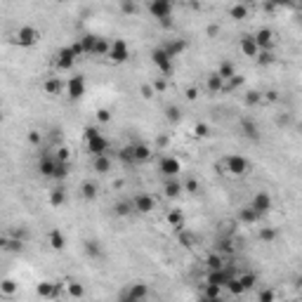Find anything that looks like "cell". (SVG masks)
<instances>
[{"mask_svg": "<svg viewBox=\"0 0 302 302\" xmlns=\"http://www.w3.org/2000/svg\"><path fill=\"white\" fill-rule=\"evenodd\" d=\"M85 144H88V151H90L92 156H104V154H109V139L97 128H92V125L85 128Z\"/></svg>", "mask_w": 302, "mask_h": 302, "instance_id": "cell-1", "label": "cell"}, {"mask_svg": "<svg viewBox=\"0 0 302 302\" xmlns=\"http://www.w3.org/2000/svg\"><path fill=\"white\" fill-rule=\"evenodd\" d=\"M224 168H227L229 175H234V177H246L253 170V163L246 156H241V154H229V156L224 158Z\"/></svg>", "mask_w": 302, "mask_h": 302, "instance_id": "cell-2", "label": "cell"}, {"mask_svg": "<svg viewBox=\"0 0 302 302\" xmlns=\"http://www.w3.org/2000/svg\"><path fill=\"white\" fill-rule=\"evenodd\" d=\"M172 5H175V0H146V10H149V14H151L154 19H158V22L170 19Z\"/></svg>", "mask_w": 302, "mask_h": 302, "instance_id": "cell-3", "label": "cell"}, {"mask_svg": "<svg viewBox=\"0 0 302 302\" xmlns=\"http://www.w3.org/2000/svg\"><path fill=\"white\" fill-rule=\"evenodd\" d=\"M38 40H40V31L33 26H22L17 28V33H14V43L19 47H33V45H38Z\"/></svg>", "mask_w": 302, "mask_h": 302, "instance_id": "cell-4", "label": "cell"}, {"mask_svg": "<svg viewBox=\"0 0 302 302\" xmlns=\"http://www.w3.org/2000/svg\"><path fill=\"white\" fill-rule=\"evenodd\" d=\"M149 298V286L146 283H130L128 288L118 295L120 302H142Z\"/></svg>", "mask_w": 302, "mask_h": 302, "instance_id": "cell-5", "label": "cell"}, {"mask_svg": "<svg viewBox=\"0 0 302 302\" xmlns=\"http://www.w3.org/2000/svg\"><path fill=\"white\" fill-rule=\"evenodd\" d=\"M76 52L71 50V45H66V47H59L57 54H54V66H57V71H71L73 66H76Z\"/></svg>", "mask_w": 302, "mask_h": 302, "instance_id": "cell-6", "label": "cell"}, {"mask_svg": "<svg viewBox=\"0 0 302 302\" xmlns=\"http://www.w3.org/2000/svg\"><path fill=\"white\" fill-rule=\"evenodd\" d=\"M151 62L156 64V69L163 73V76H170V73H172V57L165 52V47H163V45L151 50Z\"/></svg>", "mask_w": 302, "mask_h": 302, "instance_id": "cell-7", "label": "cell"}, {"mask_svg": "<svg viewBox=\"0 0 302 302\" xmlns=\"http://www.w3.org/2000/svg\"><path fill=\"white\" fill-rule=\"evenodd\" d=\"M109 59H111L114 64H125V62L130 59V47H128V43H125L123 38H116L114 43H111Z\"/></svg>", "mask_w": 302, "mask_h": 302, "instance_id": "cell-8", "label": "cell"}, {"mask_svg": "<svg viewBox=\"0 0 302 302\" xmlns=\"http://www.w3.org/2000/svg\"><path fill=\"white\" fill-rule=\"evenodd\" d=\"M234 279V269L232 267H220V269H208V283H215L220 288H227V283Z\"/></svg>", "mask_w": 302, "mask_h": 302, "instance_id": "cell-9", "label": "cell"}, {"mask_svg": "<svg viewBox=\"0 0 302 302\" xmlns=\"http://www.w3.org/2000/svg\"><path fill=\"white\" fill-rule=\"evenodd\" d=\"M132 206H135V212L149 215V212L156 210V198L151 196V194H135L132 196Z\"/></svg>", "mask_w": 302, "mask_h": 302, "instance_id": "cell-10", "label": "cell"}, {"mask_svg": "<svg viewBox=\"0 0 302 302\" xmlns=\"http://www.w3.org/2000/svg\"><path fill=\"white\" fill-rule=\"evenodd\" d=\"M180 170H182V163H180L175 156H163L161 161H158V172H161L165 180L180 175Z\"/></svg>", "mask_w": 302, "mask_h": 302, "instance_id": "cell-11", "label": "cell"}, {"mask_svg": "<svg viewBox=\"0 0 302 302\" xmlns=\"http://www.w3.org/2000/svg\"><path fill=\"white\" fill-rule=\"evenodd\" d=\"M250 206L255 208V210L260 212V215H267V212L274 208V201H272V194L269 191H257L255 196H253V201H250Z\"/></svg>", "mask_w": 302, "mask_h": 302, "instance_id": "cell-12", "label": "cell"}, {"mask_svg": "<svg viewBox=\"0 0 302 302\" xmlns=\"http://www.w3.org/2000/svg\"><path fill=\"white\" fill-rule=\"evenodd\" d=\"M66 94H69V99H73V102H76V99H80V97L85 94V78H83V76H78V73H76V76H71V78H69V83H66Z\"/></svg>", "mask_w": 302, "mask_h": 302, "instance_id": "cell-13", "label": "cell"}, {"mask_svg": "<svg viewBox=\"0 0 302 302\" xmlns=\"http://www.w3.org/2000/svg\"><path fill=\"white\" fill-rule=\"evenodd\" d=\"M57 156L54 154H43L38 161V172L43 177H54V170H57Z\"/></svg>", "mask_w": 302, "mask_h": 302, "instance_id": "cell-14", "label": "cell"}, {"mask_svg": "<svg viewBox=\"0 0 302 302\" xmlns=\"http://www.w3.org/2000/svg\"><path fill=\"white\" fill-rule=\"evenodd\" d=\"M132 156H135V163H146V161H151L154 151H151V146L144 144V142H135V144H132Z\"/></svg>", "mask_w": 302, "mask_h": 302, "instance_id": "cell-15", "label": "cell"}, {"mask_svg": "<svg viewBox=\"0 0 302 302\" xmlns=\"http://www.w3.org/2000/svg\"><path fill=\"white\" fill-rule=\"evenodd\" d=\"M241 52L246 54V57H250V59H255L260 54V45H257L255 36H243L241 38Z\"/></svg>", "mask_w": 302, "mask_h": 302, "instance_id": "cell-16", "label": "cell"}, {"mask_svg": "<svg viewBox=\"0 0 302 302\" xmlns=\"http://www.w3.org/2000/svg\"><path fill=\"white\" fill-rule=\"evenodd\" d=\"M253 36L257 40L260 50H272V45H274V31H272V28H260V31H255Z\"/></svg>", "mask_w": 302, "mask_h": 302, "instance_id": "cell-17", "label": "cell"}, {"mask_svg": "<svg viewBox=\"0 0 302 302\" xmlns=\"http://www.w3.org/2000/svg\"><path fill=\"white\" fill-rule=\"evenodd\" d=\"M241 135H243L246 139L257 142V139H260V128L255 125V120H253V118H243V120H241Z\"/></svg>", "mask_w": 302, "mask_h": 302, "instance_id": "cell-18", "label": "cell"}, {"mask_svg": "<svg viewBox=\"0 0 302 302\" xmlns=\"http://www.w3.org/2000/svg\"><path fill=\"white\" fill-rule=\"evenodd\" d=\"M43 90H45L47 97H57V94H62V90H64V83L57 78V76H50V78L43 83Z\"/></svg>", "mask_w": 302, "mask_h": 302, "instance_id": "cell-19", "label": "cell"}, {"mask_svg": "<svg viewBox=\"0 0 302 302\" xmlns=\"http://www.w3.org/2000/svg\"><path fill=\"white\" fill-rule=\"evenodd\" d=\"M260 217H262V215L255 210L250 203H248V206H243V208L238 210V222H243V224H255Z\"/></svg>", "mask_w": 302, "mask_h": 302, "instance_id": "cell-20", "label": "cell"}, {"mask_svg": "<svg viewBox=\"0 0 302 302\" xmlns=\"http://www.w3.org/2000/svg\"><path fill=\"white\" fill-rule=\"evenodd\" d=\"M163 47H165V52H168L172 59H175V57H180V54L186 50V40H182V38H170V43H165Z\"/></svg>", "mask_w": 302, "mask_h": 302, "instance_id": "cell-21", "label": "cell"}, {"mask_svg": "<svg viewBox=\"0 0 302 302\" xmlns=\"http://www.w3.org/2000/svg\"><path fill=\"white\" fill-rule=\"evenodd\" d=\"M0 248L7 250V253H22V248H24V241H22L19 236H14V238L2 236V238H0Z\"/></svg>", "mask_w": 302, "mask_h": 302, "instance_id": "cell-22", "label": "cell"}, {"mask_svg": "<svg viewBox=\"0 0 302 302\" xmlns=\"http://www.w3.org/2000/svg\"><path fill=\"white\" fill-rule=\"evenodd\" d=\"M92 168L99 172V175H106L111 170V156L104 154V156H92Z\"/></svg>", "mask_w": 302, "mask_h": 302, "instance_id": "cell-23", "label": "cell"}, {"mask_svg": "<svg viewBox=\"0 0 302 302\" xmlns=\"http://www.w3.org/2000/svg\"><path fill=\"white\" fill-rule=\"evenodd\" d=\"M38 295L40 298H57L59 295V283H50V281L38 283Z\"/></svg>", "mask_w": 302, "mask_h": 302, "instance_id": "cell-24", "label": "cell"}, {"mask_svg": "<svg viewBox=\"0 0 302 302\" xmlns=\"http://www.w3.org/2000/svg\"><path fill=\"white\" fill-rule=\"evenodd\" d=\"M229 17H232L234 22H243V19H248V5H246V2H236V5H232V7H229Z\"/></svg>", "mask_w": 302, "mask_h": 302, "instance_id": "cell-25", "label": "cell"}, {"mask_svg": "<svg viewBox=\"0 0 302 302\" xmlns=\"http://www.w3.org/2000/svg\"><path fill=\"white\" fill-rule=\"evenodd\" d=\"M66 203V189L64 186H54L52 191H50V206L54 208H62Z\"/></svg>", "mask_w": 302, "mask_h": 302, "instance_id": "cell-26", "label": "cell"}, {"mask_svg": "<svg viewBox=\"0 0 302 302\" xmlns=\"http://www.w3.org/2000/svg\"><path fill=\"white\" fill-rule=\"evenodd\" d=\"M47 238H50V248L52 250H64L66 248V236L59 232V229H52Z\"/></svg>", "mask_w": 302, "mask_h": 302, "instance_id": "cell-27", "label": "cell"}, {"mask_svg": "<svg viewBox=\"0 0 302 302\" xmlns=\"http://www.w3.org/2000/svg\"><path fill=\"white\" fill-rule=\"evenodd\" d=\"M163 194H165L168 198L180 196V194H182V184L177 182L175 177H168V182H165V186H163Z\"/></svg>", "mask_w": 302, "mask_h": 302, "instance_id": "cell-28", "label": "cell"}, {"mask_svg": "<svg viewBox=\"0 0 302 302\" xmlns=\"http://www.w3.org/2000/svg\"><path fill=\"white\" fill-rule=\"evenodd\" d=\"M97 189H99V186L94 182L85 180V182L80 184V196L85 198V201H94V198H97Z\"/></svg>", "mask_w": 302, "mask_h": 302, "instance_id": "cell-29", "label": "cell"}, {"mask_svg": "<svg viewBox=\"0 0 302 302\" xmlns=\"http://www.w3.org/2000/svg\"><path fill=\"white\" fill-rule=\"evenodd\" d=\"M97 40H99V36H94V33H85V36H80V43H83V50H85V54H94Z\"/></svg>", "mask_w": 302, "mask_h": 302, "instance_id": "cell-30", "label": "cell"}, {"mask_svg": "<svg viewBox=\"0 0 302 302\" xmlns=\"http://www.w3.org/2000/svg\"><path fill=\"white\" fill-rule=\"evenodd\" d=\"M224 83H227V80H224L222 76L217 73V71H215V73H210V76H208V92H220V90H224Z\"/></svg>", "mask_w": 302, "mask_h": 302, "instance_id": "cell-31", "label": "cell"}, {"mask_svg": "<svg viewBox=\"0 0 302 302\" xmlns=\"http://www.w3.org/2000/svg\"><path fill=\"white\" fill-rule=\"evenodd\" d=\"M165 220H168V224H170V227H175L177 232H180V229H184V215L180 210H170L168 215H165Z\"/></svg>", "mask_w": 302, "mask_h": 302, "instance_id": "cell-32", "label": "cell"}, {"mask_svg": "<svg viewBox=\"0 0 302 302\" xmlns=\"http://www.w3.org/2000/svg\"><path fill=\"white\" fill-rule=\"evenodd\" d=\"M224 255L222 253H210L208 257H206V267L208 269H220V267H224Z\"/></svg>", "mask_w": 302, "mask_h": 302, "instance_id": "cell-33", "label": "cell"}, {"mask_svg": "<svg viewBox=\"0 0 302 302\" xmlns=\"http://www.w3.org/2000/svg\"><path fill=\"white\" fill-rule=\"evenodd\" d=\"M217 73H220L224 80H229V78L236 76V66L232 64V62H222V64L217 66Z\"/></svg>", "mask_w": 302, "mask_h": 302, "instance_id": "cell-34", "label": "cell"}, {"mask_svg": "<svg viewBox=\"0 0 302 302\" xmlns=\"http://www.w3.org/2000/svg\"><path fill=\"white\" fill-rule=\"evenodd\" d=\"M135 210V206H132V198L130 201H118L116 206H114V212L118 215V217H125V215H130Z\"/></svg>", "mask_w": 302, "mask_h": 302, "instance_id": "cell-35", "label": "cell"}, {"mask_svg": "<svg viewBox=\"0 0 302 302\" xmlns=\"http://www.w3.org/2000/svg\"><path fill=\"white\" fill-rule=\"evenodd\" d=\"M109 50H111V43L99 36V40H97V47H94V57H109Z\"/></svg>", "mask_w": 302, "mask_h": 302, "instance_id": "cell-36", "label": "cell"}, {"mask_svg": "<svg viewBox=\"0 0 302 302\" xmlns=\"http://www.w3.org/2000/svg\"><path fill=\"white\" fill-rule=\"evenodd\" d=\"M118 158L125 163V165H135V156H132V144H128V146H123L118 151Z\"/></svg>", "mask_w": 302, "mask_h": 302, "instance_id": "cell-37", "label": "cell"}, {"mask_svg": "<svg viewBox=\"0 0 302 302\" xmlns=\"http://www.w3.org/2000/svg\"><path fill=\"white\" fill-rule=\"evenodd\" d=\"M227 290H229L232 295H241V293H246V288H243V283H241V279H238V276H234V279L227 283Z\"/></svg>", "mask_w": 302, "mask_h": 302, "instance_id": "cell-38", "label": "cell"}, {"mask_svg": "<svg viewBox=\"0 0 302 302\" xmlns=\"http://www.w3.org/2000/svg\"><path fill=\"white\" fill-rule=\"evenodd\" d=\"M57 161H59V158H57ZM66 175H69V161H59V163H57V170H54L52 180H59V182H62Z\"/></svg>", "mask_w": 302, "mask_h": 302, "instance_id": "cell-39", "label": "cell"}, {"mask_svg": "<svg viewBox=\"0 0 302 302\" xmlns=\"http://www.w3.org/2000/svg\"><path fill=\"white\" fill-rule=\"evenodd\" d=\"M180 243H182L184 248H191L196 243V236L191 232H186V229H180Z\"/></svg>", "mask_w": 302, "mask_h": 302, "instance_id": "cell-40", "label": "cell"}, {"mask_svg": "<svg viewBox=\"0 0 302 302\" xmlns=\"http://www.w3.org/2000/svg\"><path fill=\"white\" fill-rule=\"evenodd\" d=\"M137 0H120V12L123 14H137Z\"/></svg>", "mask_w": 302, "mask_h": 302, "instance_id": "cell-41", "label": "cell"}, {"mask_svg": "<svg viewBox=\"0 0 302 302\" xmlns=\"http://www.w3.org/2000/svg\"><path fill=\"white\" fill-rule=\"evenodd\" d=\"M238 279H241V283H243V288H246V290H250L255 283H257V276L253 274V272H248V274H241Z\"/></svg>", "mask_w": 302, "mask_h": 302, "instance_id": "cell-42", "label": "cell"}, {"mask_svg": "<svg viewBox=\"0 0 302 302\" xmlns=\"http://www.w3.org/2000/svg\"><path fill=\"white\" fill-rule=\"evenodd\" d=\"M0 293H2V295H7V298H10V295H14V293H17V283H14V281H10V279H7V281H2V283H0Z\"/></svg>", "mask_w": 302, "mask_h": 302, "instance_id": "cell-43", "label": "cell"}, {"mask_svg": "<svg viewBox=\"0 0 302 302\" xmlns=\"http://www.w3.org/2000/svg\"><path fill=\"white\" fill-rule=\"evenodd\" d=\"M217 253H227V255H232V253H234V246H232V241H229V238H220V241H217Z\"/></svg>", "mask_w": 302, "mask_h": 302, "instance_id": "cell-44", "label": "cell"}, {"mask_svg": "<svg viewBox=\"0 0 302 302\" xmlns=\"http://www.w3.org/2000/svg\"><path fill=\"white\" fill-rule=\"evenodd\" d=\"M255 59H257V64H260V66H267V64H272V62H274V54L269 52V50H260V54H257Z\"/></svg>", "mask_w": 302, "mask_h": 302, "instance_id": "cell-45", "label": "cell"}, {"mask_svg": "<svg viewBox=\"0 0 302 302\" xmlns=\"http://www.w3.org/2000/svg\"><path fill=\"white\" fill-rule=\"evenodd\" d=\"M220 295H222V290H220V286H215V283H208L206 290H203V298H220Z\"/></svg>", "mask_w": 302, "mask_h": 302, "instance_id": "cell-46", "label": "cell"}, {"mask_svg": "<svg viewBox=\"0 0 302 302\" xmlns=\"http://www.w3.org/2000/svg\"><path fill=\"white\" fill-rule=\"evenodd\" d=\"M260 99H262V94H260V92H255V90L246 92V104H248V106L260 104Z\"/></svg>", "mask_w": 302, "mask_h": 302, "instance_id": "cell-47", "label": "cell"}, {"mask_svg": "<svg viewBox=\"0 0 302 302\" xmlns=\"http://www.w3.org/2000/svg\"><path fill=\"white\" fill-rule=\"evenodd\" d=\"M85 253H88L90 257H99V243H97V241H88V243H85Z\"/></svg>", "mask_w": 302, "mask_h": 302, "instance_id": "cell-48", "label": "cell"}, {"mask_svg": "<svg viewBox=\"0 0 302 302\" xmlns=\"http://www.w3.org/2000/svg\"><path fill=\"white\" fill-rule=\"evenodd\" d=\"M165 116H168V120H172V123H177V120L182 118V114H180L177 106H168V109H165Z\"/></svg>", "mask_w": 302, "mask_h": 302, "instance_id": "cell-49", "label": "cell"}, {"mask_svg": "<svg viewBox=\"0 0 302 302\" xmlns=\"http://www.w3.org/2000/svg\"><path fill=\"white\" fill-rule=\"evenodd\" d=\"M69 295H71V298H83L85 290H83L80 283H69Z\"/></svg>", "mask_w": 302, "mask_h": 302, "instance_id": "cell-50", "label": "cell"}, {"mask_svg": "<svg viewBox=\"0 0 302 302\" xmlns=\"http://www.w3.org/2000/svg\"><path fill=\"white\" fill-rule=\"evenodd\" d=\"M260 238L269 243V241H274V238H276V232H274V229H269V227H267V229H260Z\"/></svg>", "mask_w": 302, "mask_h": 302, "instance_id": "cell-51", "label": "cell"}, {"mask_svg": "<svg viewBox=\"0 0 302 302\" xmlns=\"http://www.w3.org/2000/svg\"><path fill=\"white\" fill-rule=\"evenodd\" d=\"M97 120H99V123H109V120H111V111H109V109H99V111H97Z\"/></svg>", "mask_w": 302, "mask_h": 302, "instance_id": "cell-52", "label": "cell"}, {"mask_svg": "<svg viewBox=\"0 0 302 302\" xmlns=\"http://www.w3.org/2000/svg\"><path fill=\"white\" fill-rule=\"evenodd\" d=\"M196 135H198V137H208V135H210V128H208L206 123H198V125H196Z\"/></svg>", "mask_w": 302, "mask_h": 302, "instance_id": "cell-53", "label": "cell"}, {"mask_svg": "<svg viewBox=\"0 0 302 302\" xmlns=\"http://www.w3.org/2000/svg\"><path fill=\"white\" fill-rule=\"evenodd\" d=\"M54 156L59 158V161H69V156H71V154H69V149H66V146H59V149L54 151Z\"/></svg>", "mask_w": 302, "mask_h": 302, "instance_id": "cell-54", "label": "cell"}, {"mask_svg": "<svg viewBox=\"0 0 302 302\" xmlns=\"http://www.w3.org/2000/svg\"><path fill=\"white\" fill-rule=\"evenodd\" d=\"M139 92H142V97H144V99H151V97H154V88H151V85H142V88H139Z\"/></svg>", "mask_w": 302, "mask_h": 302, "instance_id": "cell-55", "label": "cell"}, {"mask_svg": "<svg viewBox=\"0 0 302 302\" xmlns=\"http://www.w3.org/2000/svg\"><path fill=\"white\" fill-rule=\"evenodd\" d=\"M184 186H186V191H191V194H194V191H198V180H194V177H191V180H186V184H184Z\"/></svg>", "mask_w": 302, "mask_h": 302, "instance_id": "cell-56", "label": "cell"}, {"mask_svg": "<svg viewBox=\"0 0 302 302\" xmlns=\"http://www.w3.org/2000/svg\"><path fill=\"white\" fill-rule=\"evenodd\" d=\"M40 139H43V137H40V132H36V130L28 132V142H31V144H40Z\"/></svg>", "mask_w": 302, "mask_h": 302, "instance_id": "cell-57", "label": "cell"}, {"mask_svg": "<svg viewBox=\"0 0 302 302\" xmlns=\"http://www.w3.org/2000/svg\"><path fill=\"white\" fill-rule=\"evenodd\" d=\"M260 300L272 302V300H274V293H272V290H262V293H260Z\"/></svg>", "mask_w": 302, "mask_h": 302, "instance_id": "cell-58", "label": "cell"}, {"mask_svg": "<svg viewBox=\"0 0 302 302\" xmlns=\"http://www.w3.org/2000/svg\"><path fill=\"white\" fill-rule=\"evenodd\" d=\"M186 97H189V99H196L198 90H196V88H189V90H186Z\"/></svg>", "mask_w": 302, "mask_h": 302, "instance_id": "cell-59", "label": "cell"}, {"mask_svg": "<svg viewBox=\"0 0 302 302\" xmlns=\"http://www.w3.org/2000/svg\"><path fill=\"white\" fill-rule=\"evenodd\" d=\"M206 33H208V36H217V26H208Z\"/></svg>", "mask_w": 302, "mask_h": 302, "instance_id": "cell-60", "label": "cell"}, {"mask_svg": "<svg viewBox=\"0 0 302 302\" xmlns=\"http://www.w3.org/2000/svg\"><path fill=\"white\" fill-rule=\"evenodd\" d=\"M298 128H300V132H302V120H300V125H298Z\"/></svg>", "mask_w": 302, "mask_h": 302, "instance_id": "cell-61", "label": "cell"}, {"mask_svg": "<svg viewBox=\"0 0 302 302\" xmlns=\"http://www.w3.org/2000/svg\"><path fill=\"white\" fill-rule=\"evenodd\" d=\"M57 2H66V0H57Z\"/></svg>", "mask_w": 302, "mask_h": 302, "instance_id": "cell-62", "label": "cell"}, {"mask_svg": "<svg viewBox=\"0 0 302 302\" xmlns=\"http://www.w3.org/2000/svg\"><path fill=\"white\" fill-rule=\"evenodd\" d=\"M177 2H186V0H177Z\"/></svg>", "mask_w": 302, "mask_h": 302, "instance_id": "cell-63", "label": "cell"}, {"mask_svg": "<svg viewBox=\"0 0 302 302\" xmlns=\"http://www.w3.org/2000/svg\"><path fill=\"white\" fill-rule=\"evenodd\" d=\"M300 10H302V0H300Z\"/></svg>", "mask_w": 302, "mask_h": 302, "instance_id": "cell-64", "label": "cell"}]
</instances>
